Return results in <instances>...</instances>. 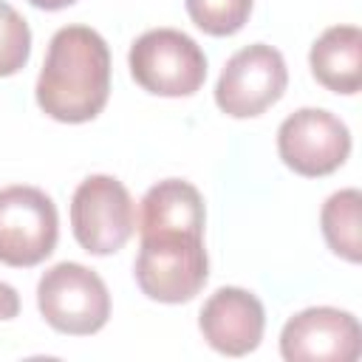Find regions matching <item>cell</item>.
<instances>
[{
	"label": "cell",
	"mask_w": 362,
	"mask_h": 362,
	"mask_svg": "<svg viewBox=\"0 0 362 362\" xmlns=\"http://www.w3.org/2000/svg\"><path fill=\"white\" fill-rule=\"evenodd\" d=\"M110 96V51L99 31L65 25L51 42L37 79V105L57 122L82 124L102 113Z\"/></svg>",
	"instance_id": "obj_1"
},
{
	"label": "cell",
	"mask_w": 362,
	"mask_h": 362,
	"mask_svg": "<svg viewBox=\"0 0 362 362\" xmlns=\"http://www.w3.org/2000/svg\"><path fill=\"white\" fill-rule=\"evenodd\" d=\"M37 305L51 328L71 337H88L105 328L110 294L105 280L82 263H57L37 283Z\"/></svg>",
	"instance_id": "obj_2"
},
{
	"label": "cell",
	"mask_w": 362,
	"mask_h": 362,
	"mask_svg": "<svg viewBox=\"0 0 362 362\" xmlns=\"http://www.w3.org/2000/svg\"><path fill=\"white\" fill-rule=\"evenodd\" d=\"M133 272H136L139 288L150 300H158V303L192 300L209 277L204 235L141 238V249Z\"/></svg>",
	"instance_id": "obj_3"
},
{
	"label": "cell",
	"mask_w": 362,
	"mask_h": 362,
	"mask_svg": "<svg viewBox=\"0 0 362 362\" xmlns=\"http://www.w3.org/2000/svg\"><path fill=\"white\" fill-rule=\"evenodd\" d=\"M133 79L156 96H192L206 79V57L201 45L178 28L144 31L130 45Z\"/></svg>",
	"instance_id": "obj_4"
},
{
	"label": "cell",
	"mask_w": 362,
	"mask_h": 362,
	"mask_svg": "<svg viewBox=\"0 0 362 362\" xmlns=\"http://www.w3.org/2000/svg\"><path fill=\"white\" fill-rule=\"evenodd\" d=\"M71 229L90 255L119 252L136 229V206L127 187L113 175H88L71 198Z\"/></svg>",
	"instance_id": "obj_5"
},
{
	"label": "cell",
	"mask_w": 362,
	"mask_h": 362,
	"mask_svg": "<svg viewBox=\"0 0 362 362\" xmlns=\"http://www.w3.org/2000/svg\"><path fill=\"white\" fill-rule=\"evenodd\" d=\"M59 238L54 201L37 187L0 189V263L28 269L42 263Z\"/></svg>",
	"instance_id": "obj_6"
},
{
	"label": "cell",
	"mask_w": 362,
	"mask_h": 362,
	"mask_svg": "<svg viewBox=\"0 0 362 362\" xmlns=\"http://www.w3.org/2000/svg\"><path fill=\"white\" fill-rule=\"evenodd\" d=\"M288 85L286 59L277 48L255 42L229 57L215 85V102L226 116L252 119L272 107Z\"/></svg>",
	"instance_id": "obj_7"
},
{
	"label": "cell",
	"mask_w": 362,
	"mask_h": 362,
	"mask_svg": "<svg viewBox=\"0 0 362 362\" xmlns=\"http://www.w3.org/2000/svg\"><path fill=\"white\" fill-rule=\"evenodd\" d=\"M277 153L297 175H331L351 153V133L334 113L322 107H300L283 119L277 130Z\"/></svg>",
	"instance_id": "obj_8"
},
{
	"label": "cell",
	"mask_w": 362,
	"mask_h": 362,
	"mask_svg": "<svg viewBox=\"0 0 362 362\" xmlns=\"http://www.w3.org/2000/svg\"><path fill=\"white\" fill-rule=\"evenodd\" d=\"M362 351V328L354 314L314 305L294 314L280 334V354L288 362H354Z\"/></svg>",
	"instance_id": "obj_9"
},
{
	"label": "cell",
	"mask_w": 362,
	"mask_h": 362,
	"mask_svg": "<svg viewBox=\"0 0 362 362\" xmlns=\"http://www.w3.org/2000/svg\"><path fill=\"white\" fill-rule=\"evenodd\" d=\"M198 325L209 348L226 356H243L260 345L266 311L252 291L223 286L204 303Z\"/></svg>",
	"instance_id": "obj_10"
},
{
	"label": "cell",
	"mask_w": 362,
	"mask_h": 362,
	"mask_svg": "<svg viewBox=\"0 0 362 362\" xmlns=\"http://www.w3.org/2000/svg\"><path fill=\"white\" fill-rule=\"evenodd\" d=\"M139 235H204V198L181 178L150 187L139 209Z\"/></svg>",
	"instance_id": "obj_11"
},
{
	"label": "cell",
	"mask_w": 362,
	"mask_h": 362,
	"mask_svg": "<svg viewBox=\"0 0 362 362\" xmlns=\"http://www.w3.org/2000/svg\"><path fill=\"white\" fill-rule=\"evenodd\" d=\"M311 74L334 93H356L362 85V31L356 25L325 28L308 54Z\"/></svg>",
	"instance_id": "obj_12"
},
{
	"label": "cell",
	"mask_w": 362,
	"mask_h": 362,
	"mask_svg": "<svg viewBox=\"0 0 362 362\" xmlns=\"http://www.w3.org/2000/svg\"><path fill=\"white\" fill-rule=\"evenodd\" d=\"M359 189H339L334 192L320 212V226L328 249L348 263L362 260V235H359Z\"/></svg>",
	"instance_id": "obj_13"
},
{
	"label": "cell",
	"mask_w": 362,
	"mask_h": 362,
	"mask_svg": "<svg viewBox=\"0 0 362 362\" xmlns=\"http://www.w3.org/2000/svg\"><path fill=\"white\" fill-rule=\"evenodd\" d=\"M189 20L212 34V37H229L240 31L252 14V0H184Z\"/></svg>",
	"instance_id": "obj_14"
},
{
	"label": "cell",
	"mask_w": 362,
	"mask_h": 362,
	"mask_svg": "<svg viewBox=\"0 0 362 362\" xmlns=\"http://www.w3.org/2000/svg\"><path fill=\"white\" fill-rule=\"evenodd\" d=\"M31 54V28L28 23L11 8L6 0H0V76L17 74Z\"/></svg>",
	"instance_id": "obj_15"
},
{
	"label": "cell",
	"mask_w": 362,
	"mask_h": 362,
	"mask_svg": "<svg viewBox=\"0 0 362 362\" xmlns=\"http://www.w3.org/2000/svg\"><path fill=\"white\" fill-rule=\"evenodd\" d=\"M17 311H20V297H17V291H14L8 283L0 280V320H11V317H17Z\"/></svg>",
	"instance_id": "obj_16"
},
{
	"label": "cell",
	"mask_w": 362,
	"mask_h": 362,
	"mask_svg": "<svg viewBox=\"0 0 362 362\" xmlns=\"http://www.w3.org/2000/svg\"><path fill=\"white\" fill-rule=\"evenodd\" d=\"M28 3L37 6V8H45V11H57V8H65V6H71L76 0H28Z\"/></svg>",
	"instance_id": "obj_17"
}]
</instances>
